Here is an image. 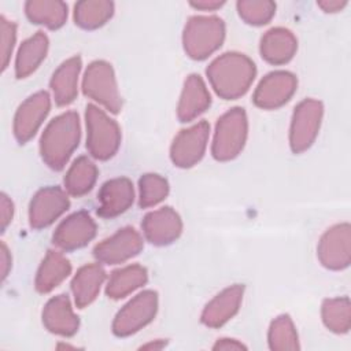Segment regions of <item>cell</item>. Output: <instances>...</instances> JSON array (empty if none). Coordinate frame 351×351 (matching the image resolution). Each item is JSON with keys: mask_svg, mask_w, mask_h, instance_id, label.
I'll use <instances>...</instances> for the list:
<instances>
[{"mask_svg": "<svg viewBox=\"0 0 351 351\" xmlns=\"http://www.w3.org/2000/svg\"><path fill=\"white\" fill-rule=\"evenodd\" d=\"M215 93L225 100H234L250 89L256 67L254 62L239 52H226L215 58L206 70Z\"/></svg>", "mask_w": 351, "mask_h": 351, "instance_id": "obj_1", "label": "cell"}, {"mask_svg": "<svg viewBox=\"0 0 351 351\" xmlns=\"http://www.w3.org/2000/svg\"><path fill=\"white\" fill-rule=\"evenodd\" d=\"M81 137L80 117L67 111L53 118L44 129L40 138V154L52 170H62L71 154L78 147Z\"/></svg>", "mask_w": 351, "mask_h": 351, "instance_id": "obj_2", "label": "cell"}, {"mask_svg": "<svg viewBox=\"0 0 351 351\" xmlns=\"http://www.w3.org/2000/svg\"><path fill=\"white\" fill-rule=\"evenodd\" d=\"M223 38L225 23L221 18L192 16L184 27L182 45L189 58L203 60L222 45Z\"/></svg>", "mask_w": 351, "mask_h": 351, "instance_id": "obj_3", "label": "cell"}, {"mask_svg": "<svg viewBox=\"0 0 351 351\" xmlns=\"http://www.w3.org/2000/svg\"><path fill=\"white\" fill-rule=\"evenodd\" d=\"M248 134V119L244 108L234 107L226 111L217 122L211 154L217 160L234 159L244 148Z\"/></svg>", "mask_w": 351, "mask_h": 351, "instance_id": "obj_4", "label": "cell"}, {"mask_svg": "<svg viewBox=\"0 0 351 351\" xmlns=\"http://www.w3.org/2000/svg\"><path fill=\"white\" fill-rule=\"evenodd\" d=\"M85 123L88 152L99 160L112 158L121 145L118 123L95 104L86 106Z\"/></svg>", "mask_w": 351, "mask_h": 351, "instance_id": "obj_5", "label": "cell"}, {"mask_svg": "<svg viewBox=\"0 0 351 351\" xmlns=\"http://www.w3.org/2000/svg\"><path fill=\"white\" fill-rule=\"evenodd\" d=\"M84 95L103 106L110 112H119L122 108V99L118 90L114 69L104 60L92 62L82 78Z\"/></svg>", "mask_w": 351, "mask_h": 351, "instance_id": "obj_6", "label": "cell"}, {"mask_svg": "<svg viewBox=\"0 0 351 351\" xmlns=\"http://www.w3.org/2000/svg\"><path fill=\"white\" fill-rule=\"evenodd\" d=\"M322 115L324 106L315 99H304L295 107L289 128L292 152L300 154L313 145L319 132Z\"/></svg>", "mask_w": 351, "mask_h": 351, "instance_id": "obj_7", "label": "cell"}, {"mask_svg": "<svg viewBox=\"0 0 351 351\" xmlns=\"http://www.w3.org/2000/svg\"><path fill=\"white\" fill-rule=\"evenodd\" d=\"M158 311V293L155 291H143L129 300L115 315L112 332L119 337L130 336L148 325Z\"/></svg>", "mask_w": 351, "mask_h": 351, "instance_id": "obj_8", "label": "cell"}, {"mask_svg": "<svg viewBox=\"0 0 351 351\" xmlns=\"http://www.w3.org/2000/svg\"><path fill=\"white\" fill-rule=\"evenodd\" d=\"M208 136L210 125L206 121L181 130L170 147V158L174 166L181 169L195 166L206 152Z\"/></svg>", "mask_w": 351, "mask_h": 351, "instance_id": "obj_9", "label": "cell"}, {"mask_svg": "<svg viewBox=\"0 0 351 351\" xmlns=\"http://www.w3.org/2000/svg\"><path fill=\"white\" fill-rule=\"evenodd\" d=\"M317 256L322 266L343 270L351 261V228L347 222L329 228L319 239Z\"/></svg>", "mask_w": 351, "mask_h": 351, "instance_id": "obj_10", "label": "cell"}, {"mask_svg": "<svg viewBox=\"0 0 351 351\" xmlns=\"http://www.w3.org/2000/svg\"><path fill=\"white\" fill-rule=\"evenodd\" d=\"M143 247L144 241L141 234L136 229L126 226L96 244L93 255L100 263L118 265L136 256Z\"/></svg>", "mask_w": 351, "mask_h": 351, "instance_id": "obj_11", "label": "cell"}, {"mask_svg": "<svg viewBox=\"0 0 351 351\" xmlns=\"http://www.w3.org/2000/svg\"><path fill=\"white\" fill-rule=\"evenodd\" d=\"M298 80L289 71H271L258 84L252 100L263 110H276L284 106L296 92Z\"/></svg>", "mask_w": 351, "mask_h": 351, "instance_id": "obj_12", "label": "cell"}, {"mask_svg": "<svg viewBox=\"0 0 351 351\" xmlns=\"http://www.w3.org/2000/svg\"><path fill=\"white\" fill-rule=\"evenodd\" d=\"M70 207L67 193L59 186L40 189L29 204V223L34 229H43L53 223Z\"/></svg>", "mask_w": 351, "mask_h": 351, "instance_id": "obj_13", "label": "cell"}, {"mask_svg": "<svg viewBox=\"0 0 351 351\" xmlns=\"http://www.w3.org/2000/svg\"><path fill=\"white\" fill-rule=\"evenodd\" d=\"M51 110V97L48 92L40 90L32 96H29L16 110L14 117V136L15 138L23 144L29 141L44 119L47 118Z\"/></svg>", "mask_w": 351, "mask_h": 351, "instance_id": "obj_14", "label": "cell"}, {"mask_svg": "<svg viewBox=\"0 0 351 351\" xmlns=\"http://www.w3.org/2000/svg\"><path fill=\"white\" fill-rule=\"evenodd\" d=\"M96 234V223L85 211H78L63 219L53 233V244L64 251L86 245Z\"/></svg>", "mask_w": 351, "mask_h": 351, "instance_id": "obj_15", "label": "cell"}, {"mask_svg": "<svg viewBox=\"0 0 351 351\" xmlns=\"http://www.w3.org/2000/svg\"><path fill=\"white\" fill-rule=\"evenodd\" d=\"M145 239L155 245L174 243L182 232V221L171 207H162L145 214L141 222Z\"/></svg>", "mask_w": 351, "mask_h": 351, "instance_id": "obj_16", "label": "cell"}, {"mask_svg": "<svg viewBox=\"0 0 351 351\" xmlns=\"http://www.w3.org/2000/svg\"><path fill=\"white\" fill-rule=\"evenodd\" d=\"M97 215L114 218L125 213L134 200V188L129 178L117 177L106 181L97 193Z\"/></svg>", "mask_w": 351, "mask_h": 351, "instance_id": "obj_17", "label": "cell"}, {"mask_svg": "<svg viewBox=\"0 0 351 351\" xmlns=\"http://www.w3.org/2000/svg\"><path fill=\"white\" fill-rule=\"evenodd\" d=\"M244 296V287L234 284L215 295L203 308L202 322L208 328L225 325L239 311Z\"/></svg>", "mask_w": 351, "mask_h": 351, "instance_id": "obj_18", "label": "cell"}, {"mask_svg": "<svg viewBox=\"0 0 351 351\" xmlns=\"http://www.w3.org/2000/svg\"><path fill=\"white\" fill-rule=\"evenodd\" d=\"M211 104L210 92L197 74H191L184 82L177 106V117L181 122H191L203 114Z\"/></svg>", "mask_w": 351, "mask_h": 351, "instance_id": "obj_19", "label": "cell"}, {"mask_svg": "<svg viewBox=\"0 0 351 351\" xmlns=\"http://www.w3.org/2000/svg\"><path fill=\"white\" fill-rule=\"evenodd\" d=\"M43 324L51 333L59 336L69 337L77 333L80 319L74 314L67 295H58L47 302L43 310Z\"/></svg>", "mask_w": 351, "mask_h": 351, "instance_id": "obj_20", "label": "cell"}, {"mask_svg": "<svg viewBox=\"0 0 351 351\" xmlns=\"http://www.w3.org/2000/svg\"><path fill=\"white\" fill-rule=\"evenodd\" d=\"M298 49V40L293 33L285 27H273L267 30L259 44L262 58L270 64L288 63Z\"/></svg>", "mask_w": 351, "mask_h": 351, "instance_id": "obj_21", "label": "cell"}, {"mask_svg": "<svg viewBox=\"0 0 351 351\" xmlns=\"http://www.w3.org/2000/svg\"><path fill=\"white\" fill-rule=\"evenodd\" d=\"M81 58L73 56L64 60L52 74L49 86L58 106H67L74 101L78 93V77Z\"/></svg>", "mask_w": 351, "mask_h": 351, "instance_id": "obj_22", "label": "cell"}, {"mask_svg": "<svg viewBox=\"0 0 351 351\" xmlns=\"http://www.w3.org/2000/svg\"><path fill=\"white\" fill-rule=\"evenodd\" d=\"M104 280L106 271L99 263L82 266L71 281V292L75 306L78 308L89 306L97 298Z\"/></svg>", "mask_w": 351, "mask_h": 351, "instance_id": "obj_23", "label": "cell"}, {"mask_svg": "<svg viewBox=\"0 0 351 351\" xmlns=\"http://www.w3.org/2000/svg\"><path fill=\"white\" fill-rule=\"evenodd\" d=\"M71 273L70 261L59 251L49 250L43 259L34 280V287L40 293H48L56 288Z\"/></svg>", "mask_w": 351, "mask_h": 351, "instance_id": "obj_24", "label": "cell"}, {"mask_svg": "<svg viewBox=\"0 0 351 351\" xmlns=\"http://www.w3.org/2000/svg\"><path fill=\"white\" fill-rule=\"evenodd\" d=\"M48 37L43 32H37L27 40H25L15 58V75L18 78H26L45 59L48 52Z\"/></svg>", "mask_w": 351, "mask_h": 351, "instance_id": "obj_25", "label": "cell"}, {"mask_svg": "<svg viewBox=\"0 0 351 351\" xmlns=\"http://www.w3.org/2000/svg\"><path fill=\"white\" fill-rule=\"evenodd\" d=\"M148 280L147 269L141 265H129L111 273L106 293L111 299H121L143 287Z\"/></svg>", "mask_w": 351, "mask_h": 351, "instance_id": "obj_26", "label": "cell"}, {"mask_svg": "<svg viewBox=\"0 0 351 351\" xmlns=\"http://www.w3.org/2000/svg\"><path fill=\"white\" fill-rule=\"evenodd\" d=\"M25 12L32 23L59 29L67 19V4L59 0H30L25 4Z\"/></svg>", "mask_w": 351, "mask_h": 351, "instance_id": "obj_27", "label": "cell"}, {"mask_svg": "<svg viewBox=\"0 0 351 351\" xmlns=\"http://www.w3.org/2000/svg\"><path fill=\"white\" fill-rule=\"evenodd\" d=\"M97 167L88 156L77 158L69 167L64 176V188L73 196H82L88 193L97 178Z\"/></svg>", "mask_w": 351, "mask_h": 351, "instance_id": "obj_28", "label": "cell"}, {"mask_svg": "<svg viewBox=\"0 0 351 351\" xmlns=\"http://www.w3.org/2000/svg\"><path fill=\"white\" fill-rule=\"evenodd\" d=\"M114 14V3L108 0H84L74 5V21L82 29H97Z\"/></svg>", "mask_w": 351, "mask_h": 351, "instance_id": "obj_29", "label": "cell"}, {"mask_svg": "<svg viewBox=\"0 0 351 351\" xmlns=\"http://www.w3.org/2000/svg\"><path fill=\"white\" fill-rule=\"evenodd\" d=\"M325 326L335 333H347L351 326V307L347 296L326 299L321 307Z\"/></svg>", "mask_w": 351, "mask_h": 351, "instance_id": "obj_30", "label": "cell"}, {"mask_svg": "<svg viewBox=\"0 0 351 351\" xmlns=\"http://www.w3.org/2000/svg\"><path fill=\"white\" fill-rule=\"evenodd\" d=\"M269 347L276 351L299 350V337L289 315L282 314L274 318L267 333Z\"/></svg>", "mask_w": 351, "mask_h": 351, "instance_id": "obj_31", "label": "cell"}, {"mask_svg": "<svg viewBox=\"0 0 351 351\" xmlns=\"http://www.w3.org/2000/svg\"><path fill=\"white\" fill-rule=\"evenodd\" d=\"M169 195V182L165 177L147 173L138 180V206L141 208L152 207L166 199Z\"/></svg>", "mask_w": 351, "mask_h": 351, "instance_id": "obj_32", "label": "cell"}, {"mask_svg": "<svg viewBox=\"0 0 351 351\" xmlns=\"http://www.w3.org/2000/svg\"><path fill=\"white\" fill-rule=\"evenodd\" d=\"M236 5L240 18L254 26L266 25L276 14V4L269 0H240Z\"/></svg>", "mask_w": 351, "mask_h": 351, "instance_id": "obj_33", "label": "cell"}, {"mask_svg": "<svg viewBox=\"0 0 351 351\" xmlns=\"http://www.w3.org/2000/svg\"><path fill=\"white\" fill-rule=\"evenodd\" d=\"M0 33H1V70L8 67L11 55L16 41V26L12 21H8L4 15L0 16Z\"/></svg>", "mask_w": 351, "mask_h": 351, "instance_id": "obj_34", "label": "cell"}, {"mask_svg": "<svg viewBox=\"0 0 351 351\" xmlns=\"http://www.w3.org/2000/svg\"><path fill=\"white\" fill-rule=\"evenodd\" d=\"M14 217V203L12 200L5 195H0V223H1V232L7 229V226L11 223Z\"/></svg>", "mask_w": 351, "mask_h": 351, "instance_id": "obj_35", "label": "cell"}, {"mask_svg": "<svg viewBox=\"0 0 351 351\" xmlns=\"http://www.w3.org/2000/svg\"><path fill=\"white\" fill-rule=\"evenodd\" d=\"M0 262H1V278L3 281L7 278L10 270H11V252L5 243H1L0 248Z\"/></svg>", "mask_w": 351, "mask_h": 351, "instance_id": "obj_36", "label": "cell"}, {"mask_svg": "<svg viewBox=\"0 0 351 351\" xmlns=\"http://www.w3.org/2000/svg\"><path fill=\"white\" fill-rule=\"evenodd\" d=\"M247 347L234 339H218L217 343L214 344L213 350H245Z\"/></svg>", "mask_w": 351, "mask_h": 351, "instance_id": "obj_37", "label": "cell"}, {"mask_svg": "<svg viewBox=\"0 0 351 351\" xmlns=\"http://www.w3.org/2000/svg\"><path fill=\"white\" fill-rule=\"evenodd\" d=\"M317 4L325 12H339L347 5V1L346 0H324V1H318Z\"/></svg>", "mask_w": 351, "mask_h": 351, "instance_id": "obj_38", "label": "cell"}, {"mask_svg": "<svg viewBox=\"0 0 351 351\" xmlns=\"http://www.w3.org/2000/svg\"><path fill=\"white\" fill-rule=\"evenodd\" d=\"M191 5L196 10H203V11H214L218 10L223 5V1L218 0H197V1H191Z\"/></svg>", "mask_w": 351, "mask_h": 351, "instance_id": "obj_39", "label": "cell"}, {"mask_svg": "<svg viewBox=\"0 0 351 351\" xmlns=\"http://www.w3.org/2000/svg\"><path fill=\"white\" fill-rule=\"evenodd\" d=\"M162 347H165V343L163 341H159V343H148V344H144L141 348H162Z\"/></svg>", "mask_w": 351, "mask_h": 351, "instance_id": "obj_40", "label": "cell"}]
</instances>
